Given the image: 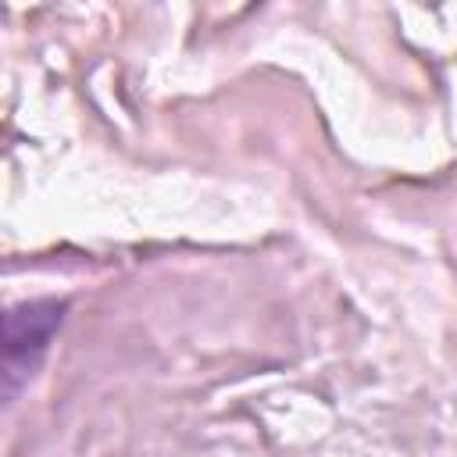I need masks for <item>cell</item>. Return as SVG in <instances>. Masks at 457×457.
Returning <instances> with one entry per match:
<instances>
[{
    "instance_id": "cell-1",
    "label": "cell",
    "mask_w": 457,
    "mask_h": 457,
    "mask_svg": "<svg viewBox=\"0 0 457 457\" xmlns=\"http://www.w3.org/2000/svg\"><path fill=\"white\" fill-rule=\"evenodd\" d=\"M64 318V303L57 300H32L18 303L4 318V386L7 396L32 375L43 350L50 346L57 325Z\"/></svg>"
}]
</instances>
